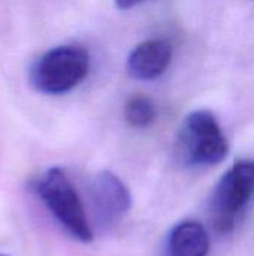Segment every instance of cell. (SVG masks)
Masks as SVG:
<instances>
[{"label":"cell","mask_w":254,"mask_h":256,"mask_svg":"<svg viewBox=\"0 0 254 256\" xmlns=\"http://www.w3.org/2000/svg\"><path fill=\"white\" fill-rule=\"evenodd\" d=\"M156 114V106L147 96H132L124 105V120L132 128H148L154 123Z\"/></svg>","instance_id":"obj_8"},{"label":"cell","mask_w":254,"mask_h":256,"mask_svg":"<svg viewBox=\"0 0 254 256\" xmlns=\"http://www.w3.org/2000/svg\"><path fill=\"white\" fill-rule=\"evenodd\" d=\"M253 198L254 160H240L222 176L211 195L210 212L214 230L222 234L232 232Z\"/></svg>","instance_id":"obj_3"},{"label":"cell","mask_w":254,"mask_h":256,"mask_svg":"<svg viewBox=\"0 0 254 256\" xmlns=\"http://www.w3.org/2000/svg\"><path fill=\"white\" fill-rule=\"evenodd\" d=\"M90 56L78 45H60L42 54L30 69L31 86L45 94H63L88 74Z\"/></svg>","instance_id":"obj_4"},{"label":"cell","mask_w":254,"mask_h":256,"mask_svg":"<svg viewBox=\"0 0 254 256\" xmlns=\"http://www.w3.org/2000/svg\"><path fill=\"white\" fill-rule=\"evenodd\" d=\"M172 46L165 39H150L135 46L127 58L130 76L150 81L159 78L171 64Z\"/></svg>","instance_id":"obj_6"},{"label":"cell","mask_w":254,"mask_h":256,"mask_svg":"<svg viewBox=\"0 0 254 256\" xmlns=\"http://www.w3.org/2000/svg\"><path fill=\"white\" fill-rule=\"evenodd\" d=\"M229 144L216 116L208 110L190 112L177 136V153L189 166H213L228 156Z\"/></svg>","instance_id":"obj_2"},{"label":"cell","mask_w":254,"mask_h":256,"mask_svg":"<svg viewBox=\"0 0 254 256\" xmlns=\"http://www.w3.org/2000/svg\"><path fill=\"white\" fill-rule=\"evenodd\" d=\"M142 2H144V0H115V4H117L118 9L126 10V9L135 8L136 4H139V3H142Z\"/></svg>","instance_id":"obj_9"},{"label":"cell","mask_w":254,"mask_h":256,"mask_svg":"<svg viewBox=\"0 0 254 256\" xmlns=\"http://www.w3.org/2000/svg\"><path fill=\"white\" fill-rule=\"evenodd\" d=\"M210 236L202 224L183 220L177 224L166 242V256H208Z\"/></svg>","instance_id":"obj_7"},{"label":"cell","mask_w":254,"mask_h":256,"mask_svg":"<svg viewBox=\"0 0 254 256\" xmlns=\"http://www.w3.org/2000/svg\"><path fill=\"white\" fill-rule=\"evenodd\" d=\"M33 192L70 237L81 243L93 240V230L81 198L61 168L46 170L33 183Z\"/></svg>","instance_id":"obj_1"},{"label":"cell","mask_w":254,"mask_h":256,"mask_svg":"<svg viewBox=\"0 0 254 256\" xmlns=\"http://www.w3.org/2000/svg\"><path fill=\"white\" fill-rule=\"evenodd\" d=\"M0 256H7V255H1V254H0Z\"/></svg>","instance_id":"obj_10"},{"label":"cell","mask_w":254,"mask_h":256,"mask_svg":"<svg viewBox=\"0 0 254 256\" xmlns=\"http://www.w3.org/2000/svg\"><path fill=\"white\" fill-rule=\"evenodd\" d=\"M90 200L96 222L102 230L114 228L132 207L127 186L111 171H102L93 178Z\"/></svg>","instance_id":"obj_5"}]
</instances>
